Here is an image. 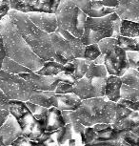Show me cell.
Instances as JSON below:
<instances>
[{
  "instance_id": "1",
  "label": "cell",
  "mask_w": 139,
  "mask_h": 146,
  "mask_svg": "<svg viewBox=\"0 0 139 146\" xmlns=\"http://www.w3.org/2000/svg\"><path fill=\"white\" fill-rule=\"evenodd\" d=\"M0 35L5 56L32 72L38 71L43 66L44 61L34 54L8 15L0 21Z\"/></svg>"
},
{
  "instance_id": "2",
  "label": "cell",
  "mask_w": 139,
  "mask_h": 146,
  "mask_svg": "<svg viewBox=\"0 0 139 146\" xmlns=\"http://www.w3.org/2000/svg\"><path fill=\"white\" fill-rule=\"evenodd\" d=\"M118 104L105 98H95L81 100L75 111H70V123L76 122L84 127H92L95 124H113L116 118Z\"/></svg>"
},
{
  "instance_id": "3",
  "label": "cell",
  "mask_w": 139,
  "mask_h": 146,
  "mask_svg": "<svg viewBox=\"0 0 139 146\" xmlns=\"http://www.w3.org/2000/svg\"><path fill=\"white\" fill-rule=\"evenodd\" d=\"M15 24L17 31L34 54L43 61H53L55 56L51 43L50 35L35 27L23 13L10 10L7 13Z\"/></svg>"
},
{
  "instance_id": "4",
  "label": "cell",
  "mask_w": 139,
  "mask_h": 146,
  "mask_svg": "<svg viewBox=\"0 0 139 146\" xmlns=\"http://www.w3.org/2000/svg\"><path fill=\"white\" fill-rule=\"evenodd\" d=\"M120 23V18L115 13H111L100 18H92L87 16L84 33L80 38L81 42L87 46L97 44L104 38H116L119 36Z\"/></svg>"
},
{
  "instance_id": "5",
  "label": "cell",
  "mask_w": 139,
  "mask_h": 146,
  "mask_svg": "<svg viewBox=\"0 0 139 146\" xmlns=\"http://www.w3.org/2000/svg\"><path fill=\"white\" fill-rule=\"evenodd\" d=\"M54 15L57 29L69 32L79 39L82 37L87 15L75 6L73 0H60Z\"/></svg>"
},
{
  "instance_id": "6",
  "label": "cell",
  "mask_w": 139,
  "mask_h": 146,
  "mask_svg": "<svg viewBox=\"0 0 139 146\" xmlns=\"http://www.w3.org/2000/svg\"><path fill=\"white\" fill-rule=\"evenodd\" d=\"M10 115L17 121L22 131V136L29 140L36 141L45 132L46 121H37L27 107L25 102L17 100H10Z\"/></svg>"
},
{
  "instance_id": "7",
  "label": "cell",
  "mask_w": 139,
  "mask_h": 146,
  "mask_svg": "<svg viewBox=\"0 0 139 146\" xmlns=\"http://www.w3.org/2000/svg\"><path fill=\"white\" fill-rule=\"evenodd\" d=\"M0 90L3 92L9 100H17L26 102L29 101L34 90L27 80L19 75L10 74L0 70Z\"/></svg>"
},
{
  "instance_id": "8",
  "label": "cell",
  "mask_w": 139,
  "mask_h": 146,
  "mask_svg": "<svg viewBox=\"0 0 139 146\" xmlns=\"http://www.w3.org/2000/svg\"><path fill=\"white\" fill-rule=\"evenodd\" d=\"M105 84L106 78H94L89 79L84 76L73 85L72 94L77 96L81 100L104 98Z\"/></svg>"
},
{
  "instance_id": "9",
  "label": "cell",
  "mask_w": 139,
  "mask_h": 146,
  "mask_svg": "<svg viewBox=\"0 0 139 146\" xmlns=\"http://www.w3.org/2000/svg\"><path fill=\"white\" fill-rule=\"evenodd\" d=\"M60 0H9L10 10L19 13H54Z\"/></svg>"
},
{
  "instance_id": "10",
  "label": "cell",
  "mask_w": 139,
  "mask_h": 146,
  "mask_svg": "<svg viewBox=\"0 0 139 146\" xmlns=\"http://www.w3.org/2000/svg\"><path fill=\"white\" fill-rule=\"evenodd\" d=\"M103 65L105 66L109 76H115L118 78L123 76V74L130 68L127 61L126 52L118 46H115L105 54Z\"/></svg>"
},
{
  "instance_id": "11",
  "label": "cell",
  "mask_w": 139,
  "mask_h": 146,
  "mask_svg": "<svg viewBox=\"0 0 139 146\" xmlns=\"http://www.w3.org/2000/svg\"><path fill=\"white\" fill-rule=\"evenodd\" d=\"M22 78L31 85V87L34 91H51L54 92L55 88L60 81L58 76H38L34 72L31 73H22L18 74Z\"/></svg>"
},
{
  "instance_id": "12",
  "label": "cell",
  "mask_w": 139,
  "mask_h": 146,
  "mask_svg": "<svg viewBox=\"0 0 139 146\" xmlns=\"http://www.w3.org/2000/svg\"><path fill=\"white\" fill-rule=\"evenodd\" d=\"M32 23L41 31L51 35L56 32L57 22L54 13H25Z\"/></svg>"
},
{
  "instance_id": "13",
  "label": "cell",
  "mask_w": 139,
  "mask_h": 146,
  "mask_svg": "<svg viewBox=\"0 0 139 146\" xmlns=\"http://www.w3.org/2000/svg\"><path fill=\"white\" fill-rule=\"evenodd\" d=\"M114 13L120 18V20H128L138 23V0H119V3L117 5V7L114 8Z\"/></svg>"
},
{
  "instance_id": "14",
  "label": "cell",
  "mask_w": 139,
  "mask_h": 146,
  "mask_svg": "<svg viewBox=\"0 0 139 146\" xmlns=\"http://www.w3.org/2000/svg\"><path fill=\"white\" fill-rule=\"evenodd\" d=\"M20 136H22V131L15 118L10 115L6 121L0 126V137L3 139L5 145L11 146V144Z\"/></svg>"
},
{
  "instance_id": "15",
  "label": "cell",
  "mask_w": 139,
  "mask_h": 146,
  "mask_svg": "<svg viewBox=\"0 0 139 146\" xmlns=\"http://www.w3.org/2000/svg\"><path fill=\"white\" fill-rule=\"evenodd\" d=\"M50 38L54 54L64 56L68 60V62H72L74 59V57L72 56L70 42L65 39L58 32L56 31L53 33V34H51Z\"/></svg>"
},
{
  "instance_id": "16",
  "label": "cell",
  "mask_w": 139,
  "mask_h": 146,
  "mask_svg": "<svg viewBox=\"0 0 139 146\" xmlns=\"http://www.w3.org/2000/svg\"><path fill=\"white\" fill-rule=\"evenodd\" d=\"M81 100L74 94L65 95H54L53 107H55L60 111H75L80 105Z\"/></svg>"
},
{
  "instance_id": "17",
  "label": "cell",
  "mask_w": 139,
  "mask_h": 146,
  "mask_svg": "<svg viewBox=\"0 0 139 146\" xmlns=\"http://www.w3.org/2000/svg\"><path fill=\"white\" fill-rule=\"evenodd\" d=\"M122 82L120 78L115 76H108L106 78L104 98L111 102L117 103L120 100V88Z\"/></svg>"
},
{
  "instance_id": "18",
  "label": "cell",
  "mask_w": 139,
  "mask_h": 146,
  "mask_svg": "<svg viewBox=\"0 0 139 146\" xmlns=\"http://www.w3.org/2000/svg\"><path fill=\"white\" fill-rule=\"evenodd\" d=\"M66 125L62 113L55 107H51L48 109L47 117H46L45 132H55Z\"/></svg>"
},
{
  "instance_id": "19",
  "label": "cell",
  "mask_w": 139,
  "mask_h": 146,
  "mask_svg": "<svg viewBox=\"0 0 139 146\" xmlns=\"http://www.w3.org/2000/svg\"><path fill=\"white\" fill-rule=\"evenodd\" d=\"M111 126L120 130H129L136 135H139V113L133 111L129 117L116 120Z\"/></svg>"
},
{
  "instance_id": "20",
  "label": "cell",
  "mask_w": 139,
  "mask_h": 146,
  "mask_svg": "<svg viewBox=\"0 0 139 146\" xmlns=\"http://www.w3.org/2000/svg\"><path fill=\"white\" fill-rule=\"evenodd\" d=\"M54 95H55V93L51 92V91H34L30 98L29 101L49 109L53 107Z\"/></svg>"
},
{
  "instance_id": "21",
  "label": "cell",
  "mask_w": 139,
  "mask_h": 146,
  "mask_svg": "<svg viewBox=\"0 0 139 146\" xmlns=\"http://www.w3.org/2000/svg\"><path fill=\"white\" fill-rule=\"evenodd\" d=\"M126 130H120L116 129L110 124L107 128L97 132L96 139L94 142L97 141H114V140H120L123 137Z\"/></svg>"
},
{
  "instance_id": "22",
  "label": "cell",
  "mask_w": 139,
  "mask_h": 146,
  "mask_svg": "<svg viewBox=\"0 0 139 146\" xmlns=\"http://www.w3.org/2000/svg\"><path fill=\"white\" fill-rule=\"evenodd\" d=\"M54 137V141L56 145L59 146H68V143L72 139H74V134H73L72 128L70 123H68L64 127L60 128L59 130L55 131L53 135Z\"/></svg>"
},
{
  "instance_id": "23",
  "label": "cell",
  "mask_w": 139,
  "mask_h": 146,
  "mask_svg": "<svg viewBox=\"0 0 139 146\" xmlns=\"http://www.w3.org/2000/svg\"><path fill=\"white\" fill-rule=\"evenodd\" d=\"M119 35L129 38L139 37V24L132 21L121 20Z\"/></svg>"
},
{
  "instance_id": "24",
  "label": "cell",
  "mask_w": 139,
  "mask_h": 146,
  "mask_svg": "<svg viewBox=\"0 0 139 146\" xmlns=\"http://www.w3.org/2000/svg\"><path fill=\"white\" fill-rule=\"evenodd\" d=\"M63 71V65L54 61H46L38 71L34 72L38 76H55Z\"/></svg>"
},
{
  "instance_id": "25",
  "label": "cell",
  "mask_w": 139,
  "mask_h": 146,
  "mask_svg": "<svg viewBox=\"0 0 139 146\" xmlns=\"http://www.w3.org/2000/svg\"><path fill=\"white\" fill-rule=\"evenodd\" d=\"M1 70L10 74H14V75H18V74H22V73H31V72H32L30 69L18 64L17 62L10 59L7 56H5L3 60H2Z\"/></svg>"
},
{
  "instance_id": "26",
  "label": "cell",
  "mask_w": 139,
  "mask_h": 146,
  "mask_svg": "<svg viewBox=\"0 0 139 146\" xmlns=\"http://www.w3.org/2000/svg\"><path fill=\"white\" fill-rule=\"evenodd\" d=\"M117 46L125 52H138L139 51V38H129L124 36L116 37Z\"/></svg>"
},
{
  "instance_id": "27",
  "label": "cell",
  "mask_w": 139,
  "mask_h": 146,
  "mask_svg": "<svg viewBox=\"0 0 139 146\" xmlns=\"http://www.w3.org/2000/svg\"><path fill=\"white\" fill-rule=\"evenodd\" d=\"M122 84L127 85L134 89H139V73L138 70L129 68L123 74V76H120Z\"/></svg>"
},
{
  "instance_id": "28",
  "label": "cell",
  "mask_w": 139,
  "mask_h": 146,
  "mask_svg": "<svg viewBox=\"0 0 139 146\" xmlns=\"http://www.w3.org/2000/svg\"><path fill=\"white\" fill-rule=\"evenodd\" d=\"M109 75L104 65H96V64H94L92 61L88 66V70L86 72L85 78L89 79H92L94 78H106Z\"/></svg>"
},
{
  "instance_id": "29",
  "label": "cell",
  "mask_w": 139,
  "mask_h": 146,
  "mask_svg": "<svg viewBox=\"0 0 139 146\" xmlns=\"http://www.w3.org/2000/svg\"><path fill=\"white\" fill-rule=\"evenodd\" d=\"M72 62L75 67V72H74V75H73V78L76 80H79V79H81L85 76L86 72L88 70V66L92 61L83 58H76L73 59Z\"/></svg>"
},
{
  "instance_id": "30",
  "label": "cell",
  "mask_w": 139,
  "mask_h": 146,
  "mask_svg": "<svg viewBox=\"0 0 139 146\" xmlns=\"http://www.w3.org/2000/svg\"><path fill=\"white\" fill-rule=\"evenodd\" d=\"M120 98L125 100L133 101V102H138L139 90L122 84V86L120 88Z\"/></svg>"
},
{
  "instance_id": "31",
  "label": "cell",
  "mask_w": 139,
  "mask_h": 146,
  "mask_svg": "<svg viewBox=\"0 0 139 146\" xmlns=\"http://www.w3.org/2000/svg\"><path fill=\"white\" fill-rule=\"evenodd\" d=\"M25 103L35 119L37 121H46V117H47V114H48L47 108L36 105V104H34L30 102V101H26Z\"/></svg>"
},
{
  "instance_id": "32",
  "label": "cell",
  "mask_w": 139,
  "mask_h": 146,
  "mask_svg": "<svg viewBox=\"0 0 139 146\" xmlns=\"http://www.w3.org/2000/svg\"><path fill=\"white\" fill-rule=\"evenodd\" d=\"M9 101V98L0 90V126L3 124L10 115Z\"/></svg>"
},
{
  "instance_id": "33",
  "label": "cell",
  "mask_w": 139,
  "mask_h": 146,
  "mask_svg": "<svg viewBox=\"0 0 139 146\" xmlns=\"http://www.w3.org/2000/svg\"><path fill=\"white\" fill-rule=\"evenodd\" d=\"M100 54H101V53H100V50H99V48H98L97 44H91V45L85 46L83 59L94 61V60L96 59Z\"/></svg>"
},
{
  "instance_id": "34",
  "label": "cell",
  "mask_w": 139,
  "mask_h": 146,
  "mask_svg": "<svg viewBox=\"0 0 139 146\" xmlns=\"http://www.w3.org/2000/svg\"><path fill=\"white\" fill-rule=\"evenodd\" d=\"M97 45H98V48H99V50H100V53L105 54L107 52L111 51L113 48L117 46L116 38H113V37L104 38V39L100 40L99 42L97 43Z\"/></svg>"
},
{
  "instance_id": "35",
  "label": "cell",
  "mask_w": 139,
  "mask_h": 146,
  "mask_svg": "<svg viewBox=\"0 0 139 146\" xmlns=\"http://www.w3.org/2000/svg\"><path fill=\"white\" fill-rule=\"evenodd\" d=\"M96 139V133L94 131L92 127H85L83 132V136L81 137V145L90 144V143L94 142Z\"/></svg>"
},
{
  "instance_id": "36",
  "label": "cell",
  "mask_w": 139,
  "mask_h": 146,
  "mask_svg": "<svg viewBox=\"0 0 139 146\" xmlns=\"http://www.w3.org/2000/svg\"><path fill=\"white\" fill-rule=\"evenodd\" d=\"M127 61L130 69L138 70L139 67V53L138 52H126Z\"/></svg>"
},
{
  "instance_id": "37",
  "label": "cell",
  "mask_w": 139,
  "mask_h": 146,
  "mask_svg": "<svg viewBox=\"0 0 139 146\" xmlns=\"http://www.w3.org/2000/svg\"><path fill=\"white\" fill-rule=\"evenodd\" d=\"M59 80H60V79H59ZM72 90H73L72 85L64 83V82H62L60 80L58 82V84H57L55 90H54V93H55L56 95H65V94H72Z\"/></svg>"
},
{
  "instance_id": "38",
  "label": "cell",
  "mask_w": 139,
  "mask_h": 146,
  "mask_svg": "<svg viewBox=\"0 0 139 146\" xmlns=\"http://www.w3.org/2000/svg\"><path fill=\"white\" fill-rule=\"evenodd\" d=\"M83 146H130L127 144L123 139L120 140H114V141H97L92 142L90 144H85Z\"/></svg>"
},
{
  "instance_id": "39",
  "label": "cell",
  "mask_w": 139,
  "mask_h": 146,
  "mask_svg": "<svg viewBox=\"0 0 139 146\" xmlns=\"http://www.w3.org/2000/svg\"><path fill=\"white\" fill-rule=\"evenodd\" d=\"M75 6L78 8L81 12H83L87 15L91 11V2L92 0H73Z\"/></svg>"
},
{
  "instance_id": "40",
  "label": "cell",
  "mask_w": 139,
  "mask_h": 146,
  "mask_svg": "<svg viewBox=\"0 0 139 146\" xmlns=\"http://www.w3.org/2000/svg\"><path fill=\"white\" fill-rule=\"evenodd\" d=\"M117 103L120 104V105L126 107V108L132 110V111L134 112H138L139 111V101L138 102H133V101H130V100H119L117 101Z\"/></svg>"
},
{
  "instance_id": "41",
  "label": "cell",
  "mask_w": 139,
  "mask_h": 146,
  "mask_svg": "<svg viewBox=\"0 0 139 146\" xmlns=\"http://www.w3.org/2000/svg\"><path fill=\"white\" fill-rule=\"evenodd\" d=\"M10 11L9 0H0V21Z\"/></svg>"
},
{
  "instance_id": "42",
  "label": "cell",
  "mask_w": 139,
  "mask_h": 146,
  "mask_svg": "<svg viewBox=\"0 0 139 146\" xmlns=\"http://www.w3.org/2000/svg\"><path fill=\"white\" fill-rule=\"evenodd\" d=\"M74 72H75V67H74V65L72 64V62H68L67 64H65L63 66V71H62L61 73L66 76H73Z\"/></svg>"
},
{
  "instance_id": "43",
  "label": "cell",
  "mask_w": 139,
  "mask_h": 146,
  "mask_svg": "<svg viewBox=\"0 0 139 146\" xmlns=\"http://www.w3.org/2000/svg\"><path fill=\"white\" fill-rule=\"evenodd\" d=\"M29 141L30 140L27 137L20 136L11 144V146H29Z\"/></svg>"
},
{
  "instance_id": "44",
  "label": "cell",
  "mask_w": 139,
  "mask_h": 146,
  "mask_svg": "<svg viewBox=\"0 0 139 146\" xmlns=\"http://www.w3.org/2000/svg\"><path fill=\"white\" fill-rule=\"evenodd\" d=\"M102 4L109 8H115L119 3V0H101Z\"/></svg>"
},
{
  "instance_id": "45",
  "label": "cell",
  "mask_w": 139,
  "mask_h": 146,
  "mask_svg": "<svg viewBox=\"0 0 139 146\" xmlns=\"http://www.w3.org/2000/svg\"><path fill=\"white\" fill-rule=\"evenodd\" d=\"M104 5L102 4L101 1H92L91 2V10L92 11H100Z\"/></svg>"
},
{
  "instance_id": "46",
  "label": "cell",
  "mask_w": 139,
  "mask_h": 146,
  "mask_svg": "<svg viewBox=\"0 0 139 146\" xmlns=\"http://www.w3.org/2000/svg\"><path fill=\"white\" fill-rule=\"evenodd\" d=\"M53 61L54 62H56V63H58V64H61V65H65V64H67L68 63V60L65 58L64 56H59V54H55L53 57Z\"/></svg>"
},
{
  "instance_id": "47",
  "label": "cell",
  "mask_w": 139,
  "mask_h": 146,
  "mask_svg": "<svg viewBox=\"0 0 139 146\" xmlns=\"http://www.w3.org/2000/svg\"><path fill=\"white\" fill-rule=\"evenodd\" d=\"M5 57V53H4V49H3V44H2V37L0 35V70H1V64H2V60Z\"/></svg>"
},
{
  "instance_id": "48",
  "label": "cell",
  "mask_w": 139,
  "mask_h": 146,
  "mask_svg": "<svg viewBox=\"0 0 139 146\" xmlns=\"http://www.w3.org/2000/svg\"><path fill=\"white\" fill-rule=\"evenodd\" d=\"M104 58H105V54H101L96 59H94V61H92V63H94V64H96V65H103L104 64Z\"/></svg>"
},
{
  "instance_id": "49",
  "label": "cell",
  "mask_w": 139,
  "mask_h": 146,
  "mask_svg": "<svg viewBox=\"0 0 139 146\" xmlns=\"http://www.w3.org/2000/svg\"><path fill=\"white\" fill-rule=\"evenodd\" d=\"M29 146H50V145H48L47 143H42V142H37V141H32V140H30Z\"/></svg>"
},
{
  "instance_id": "50",
  "label": "cell",
  "mask_w": 139,
  "mask_h": 146,
  "mask_svg": "<svg viewBox=\"0 0 139 146\" xmlns=\"http://www.w3.org/2000/svg\"><path fill=\"white\" fill-rule=\"evenodd\" d=\"M0 146H6L4 144V142H3V139H2V137H0Z\"/></svg>"
},
{
  "instance_id": "51",
  "label": "cell",
  "mask_w": 139,
  "mask_h": 146,
  "mask_svg": "<svg viewBox=\"0 0 139 146\" xmlns=\"http://www.w3.org/2000/svg\"><path fill=\"white\" fill-rule=\"evenodd\" d=\"M92 1H101V0H92Z\"/></svg>"
},
{
  "instance_id": "52",
  "label": "cell",
  "mask_w": 139,
  "mask_h": 146,
  "mask_svg": "<svg viewBox=\"0 0 139 146\" xmlns=\"http://www.w3.org/2000/svg\"><path fill=\"white\" fill-rule=\"evenodd\" d=\"M54 146H59V145H56V144H55V145H54Z\"/></svg>"
},
{
  "instance_id": "53",
  "label": "cell",
  "mask_w": 139,
  "mask_h": 146,
  "mask_svg": "<svg viewBox=\"0 0 139 146\" xmlns=\"http://www.w3.org/2000/svg\"><path fill=\"white\" fill-rule=\"evenodd\" d=\"M53 146H54V145H53Z\"/></svg>"
}]
</instances>
